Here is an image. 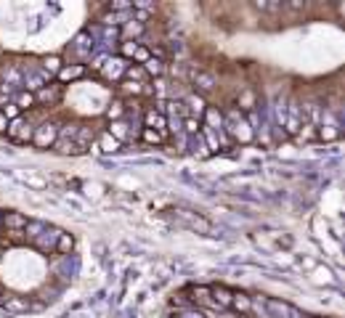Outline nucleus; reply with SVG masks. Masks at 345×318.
<instances>
[{
	"label": "nucleus",
	"instance_id": "f257e3e1",
	"mask_svg": "<svg viewBox=\"0 0 345 318\" xmlns=\"http://www.w3.org/2000/svg\"><path fill=\"white\" fill-rule=\"evenodd\" d=\"M300 127H303V106L292 101L287 106V117H284V125H281V133L284 135H300Z\"/></svg>",
	"mask_w": 345,
	"mask_h": 318
},
{
	"label": "nucleus",
	"instance_id": "f03ea898",
	"mask_svg": "<svg viewBox=\"0 0 345 318\" xmlns=\"http://www.w3.org/2000/svg\"><path fill=\"white\" fill-rule=\"evenodd\" d=\"M56 135H59V125H56V122H43V125L32 133L35 149H51V146L56 143Z\"/></svg>",
	"mask_w": 345,
	"mask_h": 318
},
{
	"label": "nucleus",
	"instance_id": "7ed1b4c3",
	"mask_svg": "<svg viewBox=\"0 0 345 318\" xmlns=\"http://www.w3.org/2000/svg\"><path fill=\"white\" fill-rule=\"evenodd\" d=\"M77 122H72V125H64L59 127V135H56V149L61 154H77V149H74V135H77Z\"/></svg>",
	"mask_w": 345,
	"mask_h": 318
},
{
	"label": "nucleus",
	"instance_id": "20e7f679",
	"mask_svg": "<svg viewBox=\"0 0 345 318\" xmlns=\"http://www.w3.org/2000/svg\"><path fill=\"white\" fill-rule=\"evenodd\" d=\"M263 302H266V310H268L271 318H303L300 310L295 305H289V302H279V300H271V297H266Z\"/></svg>",
	"mask_w": 345,
	"mask_h": 318
},
{
	"label": "nucleus",
	"instance_id": "39448f33",
	"mask_svg": "<svg viewBox=\"0 0 345 318\" xmlns=\"http://www.w3.org/2000/svg\"><path fill=\"white\" fill-rule=\"evenodd\" d=\"M59 234H61V228L45 226V231H43V234L35 239V247H37V250H40V252H51V250H56Z\"/></svg>",
	"mask_w": 345,
	"mask_h": 318
},
{
	"label": "nucleus",
	"instance_id": "423d86ee",
	"mask_svg": "<svg viewBox=\"0 0 345 318\" xmlns=\"http://www.w3.org/2000/svg\"><path fill=\"white\" fill-rule=\"evenodd\" d=\"M125 69H128L125 59L109 56V59H106V64H104V69H101V74L106 77V80H120V77L125 74Z\"/></svg>",
	"mask_w": 345,
	"mask_h": 318
},
{
	"label": "nucleus",
	"instance_id": "0eeeda50",
	"mask_svg": "<svg viewBox=\"0 0 345 318\" xmlns=\"http://www.w3.org/2000/svg\"><path fill=\"white\" fill-rule=\"evenodd\" d=\"M175 212H178V215H181V218H183V220L189 223L191 228H197L199 234H210V231H212V223H210V220L199 218V215H191L189 209H175Z\"/></svg>",
	"mask_w": 345,
	"mask_h": 318
},
{
	"label": "nucleus",
	"instance_id": "6e6552de",
	"mask_svg": "<svg viewBox=\"0 0 345 318\" xmlns=\"http://www.w3.org/2000/svg\"><path fill=\"white\" fill-rule=\"evenodd\" d=\"M231 297H234V292L231 289H226V286H210V300H212V305H218V308H231Z\"/></svg>",
	"mask_w": 345,
	"mask_h": 318
},
{
	"label": "nucleus",
	"instance_id": "1a4fd4ad",
	"mask_svg": "<svg viewBox=\"0 0 345 318\" xmlns=\"http://www.w3.org/2000/svg\"><path fill=\"white\" fill-rule=\"evenodd\" d=\"M59 93H61V85H43V88L35 93V104H56Z\"/></svg>",
	"mask_w": 345,
	"mask_h": 318
},
{
	"label": "nucleus",
	"instance_id": "9d476101",
	"mask_svg": "<svg viewBox=\"0 0 345 318\" xmlns=\"http://www.w3.org/2000/svg\"><path fill=\"white\" fill-rule=\"evenodd\" d=\"M143 127L162 133V130L167 127V117H165V114H159V112H154V109H149L146 114H143Z\"/></svg>",
	"mask_w": 345,
	"mask_h": 318
},
{
	"label": "nucleus",
	"instance_id": "9b49d317",
	"mask_svg": "<svg viewBox=\"0 0 345 318\" xmlns=\"http://www.w3.org/2000/svg\"><path fill=\"white\" fill-rule=\"evenodd\" d=\"M231 308H234L239 316H250V313H252V297H250V294H244V292H234Z\"/></svg>",
	"mask_w": 345,
	"mask_h": 318
},
{
	"label": "nucleus",
	"instance_id": "f8f14e48",
	"mask_svg": "<svg viewBox=\"0 0 345 318\" xmlns=\"http://www.w3.org/2000/svg\"><path fill=\"white\" fill-rule=\"evenodd\" d=\"M90 141H93V130L80 125L77 127V135H74V149H77V154H85L90 149Z\"/></svg>",
	"mask_w": 345,
	"mask_h": 318
},
{
	"label": "nucleus",
	"instance_id": "ddd939ff",
	"mask_svg": "<svg viewBox=\"0 0 345 318\" xmlns=\"http://www.w3.org/2000/svg\"><path fill=\"white\" fill-rule=\"evenodd\" d=\"M191 82H194V88L202 90V93L215 88V77H212L210 72H191Z\"/></svg>",
	"mask_w": 345,
	"mask_h": 318
},
{
	"label": "nucleus",
	"instance_id": "4468645a",
	"mask_svg": "<svg viewBox=\"0 0 345 318\" xmlns=\"http://www.w3.org/2000/svg\"><path fill=\"white\" fill-rule=\"evenodd\" d=\"M186 106H189V117H205V112H207V104H205V98L202 96H197V93H191V96L186 98Z\"/></svg>",
	"mask_w": 345,
	"mask_h": 318
},
{
	"label": "nucleus",
	"instance_id": "2eb2a0df",
	"mask_svg": "<svg viewBox=\"0 0 345 318\" xmlns=\"http://www.w3.org/2000/svg\"><path fill=\"white\" fill-rule=\"evenodd\" d=\"M82 72H85V66H82V64H69V66H61L56 77L61 82H72V80H80Z\"/></svg>",
	"mask_w": 345,
	"mask_h": 318
},
{
	"label": "nucleus",
	"instance_id": "dca6fc26",
	"mask_svg": "<svg viewBox=\"0 0 345 318\" xmlns=\"http://www.w3.org/2000/svg\"><path fill=\"white\" fill-rule=\"evenodd\" d=\"M3 226L11 228V231H24L27 218H24L21 212H5V215H3Z\"/></svg>",
	"mask_w": 345,
	"mask_h": 318
},
{
	"label": "nucleus",
	"instance_id": "f3484780",
	"mask_svg": "<svg viewBox=\"0 0 345 318\" xmlns=\"http://www.w3.org/2000/svg\"><path fill=\"white\" fill-rule=\"evenodd\" d=\"M21 77H24V74H21L19 69L13 66V64H5V66H3V82H5V85H13V88H21ZM5 85H3V88H5Z\"/></svg>",
	"mask_w": 345,
	"mask_h": 318
},
{
	"label": "nucleus",
	"instance_id": "a211bd4d",
	"mask_svg": "<svg viewBox=\"0 0 345 318\" xmlns=\"http://www.w3.org/2000/svg\"><path fill=\"white\" fill-rule=\"evenodd\" d=\"M56 252L64 254V257H69V254L74 252V236L61 231V234H59V242H56Z\"/></svg>",
	"mask_w": 345,
	"mask_h": 318
},
{
	"label": "nucleus",
	"instance_id": "6ab92c4d",
	"mask_svg": "<svg viewBox=\"0 0 345 318\" xmlns=\"http://www.w3.org/2000/svg\"><path fill=\"white\" fill-rule=\"evenodd\" d=\"M205 117H207V130H212V133H220L223 130V114H220L218 109H207L205 112Z\"/></svg>",
	"mask_w": 345,
	"mask_h": 318
},
{
	"label": "nucleus",
	"instance_id": "aec40b11",
	"mask_svg": "<svg viewBox=\"0 0 345 318\" xmlns=\"http://www.w3.org/2000/svg\"><path fill=\"white\" fill-rule=\"evenodd\" d=\"M141 69H143L146 74H151V77H162V74H165V61H159V59H154V56H149V59L141 64Z\"/></svg>",
	"mask_w": 345,
	"mask_h": 318
},
{
	"label": "nucleus",
	"instance_id": "412c9836",
	"mask_svg": "<svg viewBox=\"0 0 345 318\" xmlns=\"http://www.w3.org/2000/svg\"><path fill=\"white\" fill-rule=\"evenodd\" d=\"M143 35V24H138V21H128V24H122V37H125L128 43H136V37Z\"/></svg>",
	"mask_w": 345,
	"mask_h": 318
},
{
	"label": "nucleus",
	"instance_id": "4be33fe9",
	"mask_svg": "<svg viewBox=\"0 0 345 318\" xmlns=\"http://www.w3.org/2000/svg\"><path fill=\"white\" fill-rule=\"evenodd\" d=\"M106 133H109L112 138H117V141L122 143V141H125V138H128V125H125V120H117V122H112Z\"/></svg>",
	"mask_w": 345,
	"mask_h": 318
},
{
	"label": "nucleus",
	"instance_id": "5701e85b",
	"mask_svg": "<svg viewBox=\"0 0 345 318\" xmlns=\"http://www.w3.org/2000/svg\"><path fill=\"white\" fill-rule=\"evenodd\" d=\"M13 104L19 106V112H21V109H29V106H35V93H27V90L16 93V98H13Z\"/></svg>",
	"mask_w": 345,
	"mask_h": 318
},
{
	"label": "nucleus",
	"instance_id": "b1692460",
	"mask_svg": "<svg viewBox=\"0 0 345 318\" xmlns=\"http://www.w3.org/2000/svg\"><path fill=\"white\" fill-rule=\"evenodd\" d=\"M59 69H61V59L59 56H45L43 59V72L45 74H59Z\"/></svg>",
	"mask_w": 345,
	"mask_h": 318
},
{
	"label": "nucleus",
	"instance_id": "393cba45",
	"mask_svg": "<svg viewBox=\"0 0 345 318\" xmlns=\"http://www.w3.org/2000/svg\"><path fill=\"white\" fill-rule=\"evenodd\" d=\"M120 146H122V143L117 141V138H112L109 133H104V135H101V151H104V154H114V151H120Z\"/></svg>",
	"mask_w": 345,
	"mask_h": 318
},
{
	"label": "nucleus",
	"instance_id": "a878e982",
	"mask_svg": "<svg viewBox=\"0 0 345 318\" xmlns=\"http://www.w3.org/2000/svg\"><path fill=\"white\" fill-rule=\"evenodd\" d=\"M138 51H141V43H128V40L120 43V53H122L120 59H136Z\"/></svg>",
	"mask_w": 345,
	"mask_h": 318
},
{
	"label": "nucleus",
	"instance_id": "bb28decb",
	"mask_svg": "<svg viewBox=\"0 0 345 318\" xmlns=\"http://www.w3.org/2000/svg\"><path fill=\"white\" fill-rule=\"evenodd\" d=\"M24 231H27V236H29V239H32V242H35V239H37V236H40L43 231H45V223H40V220H27Z\"/></svg>",
	"mask_w": 345,
	"mask_h": 318
},
{
	"label": "nucleus",
	"instance_id": "cd10ccee",
	"mask_svg": "<svg viewBox=\"0 0 345 318\" xmlns=\"http://www.w3.org/2000/svg\"><path fill=\"white\" fill-rule=\"evenodd\" d=\"M21 130H24V120H21V117H19V120H11V122H8V127H5V135L16 141Z\"/></svg>",
	"mask_w": 345,
	"mask_h": 318
},
{
	"label": "nucleus",
	"instance_id": "c85d7f7f",
	"mask_svg": "<svg viewBox=\"0 0 345 318\" xmlns=\"http://www.w3.org/2000/svg\"><path fill=\"white\" fill-rule=\"evenodd\" d=\"M255 8H258V11L276 13V11H281V8H284V3H279V0H276V3H268V0H255Z\"/></svg>",
	"mask_w": 345,
	"mask_h": 318
},
{
	"label": "nucleus",
	"instance_id": "c756f323",
	"mask_svg": "<svg viewBox=\"0 0 345 318\" xmlns=\"http://www.w3.org/2000/svg\"><path fill=\"white\" fill-rule=\"evenodd\" d=\"M120 90L122 93H128V96H141V93H143V82H122L120 85Z\"/></svg>",
	"mask_w": 345,
	"mask_h": 318
},
{
	"label": "nucleus",
	"instance_id": "7c9ffc66",
	"mask_svg": "<svg viewBox=\"0 0 345 318\" xmlns=\"http://www.w3.org/2000/svg\"><path fill=\"white\" fill-rule=\"evenodd\" d=\"M141 138H143L146 143H154V146L165 141V135H162V133H157V130H149V127H143V130H141Z\"/></svg>",
	"mask_w": 345,
	"mask_h": 318
},
{
	"label": "nucleus",
	"instance_id": "2f4dec72",
	"mask_svg": "<svg viewBox=\"0 0 345 318\" xmlns=\"http://www.w3.org/2000/svg\"><path fill=\"white\" fill-rule=\"evenodd\" d=\"M122 101H112L109 104V109H106V117H109L112 122H117V120H122Z\"/></svg>",
	"mask_w": 345,
	"mask_h": 318
},
{
	"label": "nucleus",
	"instance_id": "473e14b6",
	"mask_svg": "<svg viewBox=\"0 0 345 318\" xmlns=\"http://www.w3.org/2000/svg\"><path fill=\"white\" fill-rule=\"evenodd\" d=\"M191 146H194V154H199V157H207V154H210V149H207L205 141H202V133L191 135Z\"/></svg>",
	"mask_w": 345,
	"mask_h": 318
},
{
	"label": "nucleus",
	"instance_id": "72a5a7b5",
	"mask_svg": "<svg viewBox=\"0 0 345 318\" xmlns=\"http://www.w3.org/2000/svg\"><path fill=\"white\" fill-rule=\"evenodd\" d=\"M324 141H335L340 135V125H321V133H319Z\"/></svg>",
	"mask_w": 345,
	"mask_h": 318
},
{
	"label": "nucleus",
	"instance_id": "f704fd0d",
	"mask_svg": "<svg viewBox=\"0 0 345 318\" xmlns=\"http://www.w3.org/2000/svg\"><path fill=\"white\" fill-rule=\"evenodd\" d=\"M191 294H194L191 300H197V302H210V286H194Z\"/></svg>",
	"mask_w": 345,
	"mask_h": 318
},
{
	"label": "nucleus",
	"instance_id": "c9c22d12",
	"mask_svg": "<svg viewBox=\"0 0 345 318\" xmlns=\"http://www.w3.org/2000/svg\"><path fill=\"white\" fill-rule=\"evenodd\" d=\"M143 74H146V72H143L141 66H128V69H125L128 82H141V80H143Z\"/></svg>",
	"mask_w": 345,
	"mask_h": 318
},
{
	"label": "nucleus",
	"instance_id": "e433bc0d",
	"mask_svg": "<svg viewBox=\"0 0 345 318\" xmlns=\"http://www.w3.org/2000/svg\"><path fill=\"white\" fill-rule=\"evenodd\" d=\"M0 112H3L5 114V120H19V106L16 104H13V101H11V104H5V106H0Z\"/></svg>",
	"mask_w": 345,
	"mask_h": 318
},
{
	"label": "nucleus",
	"instance_id": "4c0bfd02",
	"mask_svg": "<svg viewBox=\"0 0 345 318\" xmlns=\"http://www.w3.org/2000/svg\"><path fill=\"white\" fill-rule=\"evenodd\" d=\"M181 130H186L189 135H197L202 127H199V120H194V117H186V122H183V127H181Z\"/></svg>",
	"mask_w": 345,
	"mask_h": 318
},
{
	"label": "nucleus",
	"instance_id": "58836bf2",
	"mask_svg": "<svg viewBox=\"0 0 345 318\" xmlns=\"http://www.w3.org/2000/svg\"><path fill=\"white\" fill-rule=\"evenodd\" d=\"M106 59H109V53H98V56L93 59V64H90V66H93V69H98V72H101V69H104V64H106Z\"/></svg>",
	"mask_w": 345,
	"mask_h": 318
},
{
	"label": "nucleus",
	"instance_id": "ea45409f",
	"mask_svg": "<svg viewBox=\"0 0 345 318\" xmlns=\"http://www.w3.org/2000/svg\"><path fill=\"white\" fill-rule=\"evenodd\" d=\"M19 143H27V141H32V130H29V125H24V130L19 133V138H16Z\"/></svg>",
	"mask_w": 345,
	"mask_h": 318
},
{
	"label": "nucleus",
	"instance_id": "a19ab883",
	"mask_svg": "<svg viewBox=\"0 0 345 318\" xmlns=\"http://www.w3.org/2000/svg\"><path fill=\"white\" fill-rule=\"evenodd\" d=\"M178 318H205L202 310H183V313H178Z\"/></svg>",
	"mask_w": 345,
	"mask_h": 318
},
{
	"label": "nucleus",
	"instance_id": "79ce46f5",
	"mask_svg": "<svg viewBox=\"0 0 345 318\" xmlns=\"http://www.w3.org/2000/svg\"><path fill=\"white\" fill-rule=\"evenodd\" d=\"M252 101H255V96H252V93H244V96H242V104H244L242 109H244V112L252 109Z\"/></svg>",
	"mask_w": 345,
	"mask_h": 318
},
{
	"label": "nucleus",
	"instance_id": "37998d69",
	"mask_svg": "<svg viewBox=\"0 0 345 318\" xmlns=\"http://www.w3.org/2000/svg\"><path fill=\"white\" fill-rule=\"evenodd\" d=\"M287 8H292V11H303V8H305V3H300V0H292V3H287Z\"/></svg>",
	"mask_w": 345,
	"mask_h": 318
},
{
	"label": "nucleus",
	"instance_id": "c03bdc74",
	"mask_svg": "<svg viewBox=\"0 0 345 318\" xmlns=\"http://www.w3.org/2000/svg\"><path fill=\"white\" fill-rule=\"evenodd\" d=\"M146 59H149V51H146V48H141V51L136 53V61H141V64H143Z\"/></svg>",
	"mask_w": 345,
	"mask_h": 318
},
{
	"label": "nucleus",
	"instance_id": "a18cd8bd",
	"mask_svg": "<svg viewBox=\"0 0 345 318\" xmlns=\"http://www.w3.org/2000/svg\"><path fill=\"white\" fill-rule=\"evenodd\" d=\"M5 127H8V120H5V114L0 112V133H5Z\"/></svg>",
	"mask_w": 345,
	"mask_h": 318
},
{
	"label": "nucleus",
	"instance_id": "49530a36",
	"mask_svg": "<svg viewBox=\"0 0 345 318\" xmlns=\"http://www.w3.org/2000/svg\"><path fill=\"white\" fill-rule=\"evenodd\" d=\"M0 308H5V297H3V294H0Z\"/></svg>",
	"mask_w": 345,
	"mask_h": 318
},
{
	"label": "nucleus",
	"instance_id": "de8ad7c7",
	"mask_svg": "<svg viewBox=\"0 0 345 318\" xmlns=\"http://www.w3.org/2000/svg\"><path fill=\"white\" fill-rule=\"evenodd\" d=\"M0 228H3V212H0Z\"/></svg>",
	"mask_w": 345,
	"mask_h": 318
}]
</instances>
